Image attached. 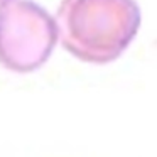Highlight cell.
<instances>
[{"mask_svg":"<svg viewBox=\"0 0 157 157\" xmlns=\"http://www.w3.org/2000/svg\"><path fill=\"white\" fill-rule=\"evenodd\" d=\"M58 39V27L42 7L29 0L0 5V63L19 73L44 64Z\"/></svg>","mask_w":157,"mask_h":157,"instance_id":"2","label":"cell"},{"mask_svg":"<svg viewBox=\"0 0 157 157\" xmlns=\"http://www.w3.org/2000/svg\"><path fill=\"white\" fill-rule=\"evenodd\" d=\"M0 2H4V0H0Z\"/></svg>","mask_w":157,"mask_h":157,"instance_id":"3","label":"cell"},{"mask_svg":"<svg viewBox=\"0 0 157 157\" xmlns=\"http://www.w3.org/2000/svg\"><path fill=\"white\" fill-rule=\"evenodd\" d=\"M139 24L133 0H63L56 27L71 54L103 64L125 51Z\"/></svg>","mask_w":157,"mask_h":157,"instance_id":"1","label":"cell"}]
</instances>
